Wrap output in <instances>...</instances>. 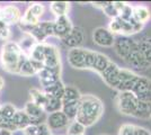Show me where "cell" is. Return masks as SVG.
Wrapping results in <instances>:
<instances>
[{"label":"cell","instance_id":"cell-40","mask_svg":"<svg viewBox=\"0 0 151 135\" xmlns=\"http://www.w3.org/2000/svg\"><path fill=\"white\" fill-rule=\"evenodd\" d=\"M23 132H24V135H38V126L29 125Z\"/></svg>","mask_w":151,"mask_h":135},{"label":"cell","instance_id":"cell-15","mask_svg":"<svg viewBox=\"0 0 151 135\" xmlns=\"http://www.w3.org/2000/svg\"><path fill=\"white\" fill-rule=\"evenodd\" d=\"M85 41V33L81 27H73L70 34L62 39L63 44L70 49H78L83 44Z\"/></svg>","mask_w":151,"mask_h":135},{"label":"cell","instance_id":"cell-36","mask_svg":"<svg viewBox=\"0 0 151 135\" xmlns=\"http://www.w3.org/2000/svg\"><path fill=\"white\" fill-rule=\"evenodd\" d=\"M103 11H104V14H105L106 16H108L111 19H115V18H119V17H120V13H119V10L116 9V7H115L113 1H109V4L103 9Z\"/></svg>","mask_w":151,"mask_h":135},{"label":"cell","instance_id":"cell-23","mask_svg":"<svg viewBox=\"0 0 151 135\" xmlns=\"http://www.w3.org/2000/svg\"><path fill=\"white\" fill-rule=\"evenodd\" d=\"M18 44L20 46V49H22V52L28 58L29 54H31L32 50L34 49V46L37 44V42H36V39H34L31 34L25 33L24 34V37L20 39V42H19Z\"/></svg>","mask_w":151,"mask_h":135},{"label":"cell","instance_id":"cell-11","mask_svg":"<svg viewBox=\"0 0 151 135\" xmlns=\"http://www.w3.org/2000/svg\"><path fill=\"white\" fill-rule=\"evenodd\" d=\"M70 123H71V121L68 118V116L65 115L62 110L50 114L47 116V119H46V124L49 125L51 131L68 129Z\"/></svg>","mask_w":151,"mask_h":135},{"label":"cell","instance_id":"cell-21","mask_svg":"<svg viewBox=\"0 0 151 135\" xmlns=\"http://www.w3.org/2000/svg\"><path fill=\"white\" fill-rule=\"evenodd\" d=\"M29 96H31L32 103L36 104L37 106L42 107L44 109V107L47 104V100H49V97L44 91H41L40 89H36V88H32L29 90Z\"/></svg>","mask_w":151,"mask_h":135},{"label":"cell","instance_id":"cell-14","mask_svg":"<svg viewBox=\"0 0 151 135\" xmlns=\"http://www.w3.org/2000/svg\"><path fill=\"white\" fill-rule=\"evenodd\" d=\"M22 19V14L20 10L16 6L9 5V6L4 7L0 11V20L6 23L8 26L17 24Z\"/></svg>","mask_w":151,"mask_h":135},{"label":"cell","instance_id":"cell-12","mask_svg":"<svg viewBox=\"0 0 151 135\" xmlns=\"http://www.w3.org/2000/svg\"><path fill=\"white\" fill-rule=\"evenodd\" d=\"M127 64L130 66H132L137 70H147L151 66V64L145 59V56L142 55V53L139 50V45H138V39H137V46L135 49L132 51V53L130 54V56L126 59L125 61Z\"/></svg>","mask_w":151,"mask_h":135},{"label":"cell","instance_id":"cell-5","mask_svg":"<svg viewBox=\"0 0 151 135\" xmlns=\"http://www.w3.org/2000/svg\"><path fill=\"white\" fill-rule=\"evenodd\" d=\"M142 24H135L133 25L131 23L126 21V20L122 19L121 17L119 18H115V19H112L108 24V29L113 33L114 35L117 34L119 36H130L132 34H135V33H139L142 31L143 28Z\"/></svg>","mask_w":151,"mask_h":135},{"label":"cell","instance_id":"cell-24","mask_svg":"<svg viewBox=\"0 0 151 135\" xmlns=\"http://www.w3.org/2000/svg\"><path fill=\"white\" fill-rule=\"evenodd\" d=\"M133 117L140 118V119L151 118V103L139 100L138 107H137V110H135Z\"/></svg>","mask_w":151,"mask_h":135},{"label":"cell","instance_id":"cell-28","mask_svg":"<svg viewBox=\"0 0 151 135\" xmlns=\"http://www.w3.org/2000/svg\"><path fill=\"white\" fill-rule=\"evenodd\" d=\"M82 98L81 92L78 88L73 86H65L64 90V96H63V103H69V101H78Z\"/></svg>","mask_w":151,"mask_h":135},{"label":"cell","instance_id":"cell-43","mask_svg":"<svg viewBox=\"0 0 151 135\" xmlns=\"http://www.w3.org/2000/svg\"><path fill=\"white\" fill-rule=\"evenodd\" d=\"M0 135H14V133L6 129H0Z\"/></svg>","mask_w":151,"mask_h":135},{"label":"cell","instance_id":"cell-46","mask_svg":"<svg viewBox=\"0 0 151 135\" xmlns=\"http://www.w3.org/2000/svg\"><path fill=\"white\" fill-rule=\"evenodd\" d=\"M101 135H108V134H101Z\"/></svg>","mask_w":151,"mask_h":135},{"label":"cell","instance_id":"cell-25","mask_svg":"<svg viewBox=\"0 0 151 135\" xmlns=\"http://www.w3.org/2000/svg\"><path fill=\"white\" fill-rule=\"evenodd\" d=\"M80 107V100L78 101H69V103H63L62 111L68 116L70 121H75L79 111Z\"/></svg>","mask_w":151,"mask_h":135},{"label":"cell","instance_id":"cell-35","mask_svg":"<svg viewBox=\"0 0 151 135\" xmlns=\"http://www.w3.org/2000/svg\"><path fill=\"white\" fill-rule=\"evenodd\" d=\"M44 10H45L44 6L42 4H38V2H35V4L31 5V6L28 7V9H27V11L29 14H32L34 17H36L37 19H40L44 15Z\"/></svg>","mask_w":151,"mask_h":135},{"label":"cell","instance_id":"cell-16","mask_svg":"<svg viewBox=\"0 0 151 135\" xmlns=\"http://www.w3.org/2000/svg\"><path fill=\"white\" fill-rule=\"evenodd\" d=\"M61 65V59H60V52L57 46L52 44L45 43V60L44 66L47 68H54Z\"/></svg>","mask_w":151,"mask_h":135},{"label":"cell","instance_id":"cell-42","mask_svg":"<svg viewBox=\"0 0 151 135\" xmlns=\"http://www.w3.org/2000/svg\"><path fill=\"white\" fill-rule=\"evenodd\" d=\"M108 4H109V1H96V2H93V6L96 7V8H99V9L103 10Z\"/></svg>","mask_w":151,"mask_h":135},{"label":"cell","instance_id":"cell-18","mask_svg":"<svg viewBox=\"0 0 151 135\" xmlns=\"http://www.w3.org/2000/svg\"><path fill=\"white\" fill-rule=\"evenodd\" d=\"M12 121L18 131H24L27 126L31 125V117L26 114L25 110H17Z\"/></svg>","mask_w":151,"mask_h":135},{"label":"cell","instance_id":"cell-29","mask_svg":"<svg viewBox=\"0 0 151 135\" xmlns=\"http://www.w3.org/2000/svg\"><path fill=\"white\" fill-rule=\"evenodd\" d=\"M29 60L36 61V62H41L44 64L45 60V43H37L34 46V49L32 50L31 54L28 56Z\"/></svg>","mask_w":151,"mask_h":135},{"label":"cell","instance_id":"cell-2","mask_svg":"<svg viewBox=\"0 0 151 135\" xmlns=\"http://www.w3.org/2000/svg\"><path fill=\"white\" fill-rule=\"evenodd\" d=\"M27 59L18 43L14 41H7L4 43L0 53V63L5 71L9 73H18L20 66Z\"/></svg>","mask_w":151,"mask_h":135},{"label":"cell","instance_id":"cell-4","mask_svg":"<svg viewBox=\"0 0 151 135\" xmlns=\"http://www.w3.org/2000/svg\"><path fill=\"white\" fill-rule=\"evenodd\" d=\"M139 104V99L132 91H121L115 97V106L116 109L122 115L134 116Z\"/></svg>","mask_w":151,"mask_h":135},{"label":"cell","instance_id":"cell-38","mask_svg":"<svg viewBox=\"0 0 151 135\" xmlns=\"http://www.w3.org/2000/svg\"><path fill=\"white\" fill-rule=\"evenodd\" d=\"M96 55H97V52L90 51L88 50L87 52V60H86V63H87V69L89 70H93L95 65V61H96Z\"/></svg>","mask_w":151,"mask_h":135},{"label":"cell","instance_id":"cell-30","mask_svg":"<svg viewBox=\"0 0 151 135\" xmlns=\"http://www.w3.org/2000/svg\"><path fill=\"white\" fill-rule=\"evenodd\" d=\"M16 113H17V109L12 104H5L0 106V122L13 119Z\"/></svg>","mask_w":151,"mask_h":135},{"label":"cell","instance_id":"cell-22","mask_svg":"<svg viewBox=\"0 0 151 135\" xmlns=\"http://www.w3.org/2000/svg\"><path fill=\"white\" fill-rule=\"evenodd\" d=\"M70 9V4L67 1H53L50 5V10L53 15L58 17L68 16V11Z\"/></svg>","mask_w":151,"mask_h":135},{"label":"cell","instance_id":"cell-41","mask_svg":"<svg viewBox=\"0 0 151 135\" xmlns=\"http://www.w3.org/2000/svg\"><path fill=\"white\" fill-rule=\"evenodd\" d=\"M137 135H151V132L145 127L137 126Z\"/></svg>","mask_w":151,"mask_h":135},{"label":"cell","instance_id":"cell-6","mask_svg":"<svg viewBox=\"0 0 151 135\" xmlns=\"http://www.w3.org/2000/svg\"><path fill=\"white\" fill-rule=\"evenodd\" d=\"M135 46H137V39H131L130 36H117L115 39V44L113 47L117 56L123 61H126V59L130 56Z\"/></svg>","mask_w":151,"mask_h":135},{"label":"cell","instance_id":"cell-17","mask_svg":"<svg viewBox=\"0 0 151 135\" xmlns=\"http://www.w3.org/2000/svg\"><path fill=\"white\" fill-rule=\"evenodd\" d=\"M133 16L134 19L137 20L138 23L145 25L147 21H149L151 18V13L150 9L145 5H137L133 6Z\"/></svg>","mask_w":151,"mask_h":135},{"label":"cell","instance_id":"cell-27","mask_svg":"<svg viewBox=\"0 0 151 135\" xmlns=\"http://www.w3.org/2000/svg\"><path fill=\"white\" fill-rule=\"evenodd\" d=\"M139 50L142 53L145 59L151 64V37L145 36L142 39H138Z\"/></svg>","mask_w":151,"mask_h":135},{"label":"cell","instance_id":"cell-33","mask_svg":"<svg viewBox=\"0 0 151 135\" xmlns=\"http://www.w3.org/2000/svg\"><path fill=\"white\" fill-rule=\"evenodd\" d=\"M86 132V126H83L81 123L77 122V121H71L69 124L68 129H67V134L68 135H81L85 134Z\"/></svg>","mask_w":151,"mask_h":135},{"label":"cell","instance_id":"cell-39","mask_svg":"<svg viewBox=\"0 0 151 135\" xmlns=\"http://www.w3.org/2000/svg\"><path fill=\"white\" fill-rule=\"evenodd\" d=\"M0 129H6V131H10V132H17L18 129L14 125L13 121H2L0 122Z\"/></svg>","mask_w":151,"mask_h":135},{"label":"cell","instance_id":"cell-44","mask_svg":"<svg viewBox=\"0 0 151 135\" xmlns=\"http://www.w3.org/2000/svg\"><path fill=\"white\" fill-rule=\"evenodd\" d=\"M4 84H5V81H4L2 77H0V90L4 88Z\"/></svg>","mask_w":151,"mask_h":135},{"label":"cell","instance_id":"cell-13","mask_svg":"<svg viewBox=\"0 0 151 135\" xmlns=\"http://www.w3.org/2000/svg\"><path fill=\"white\" fill-rule=\"evenodd\" d=\"M75 26L72 25L71 20L68 16H62L58 17L54 20V36L62 41L64 37H67L72 31Z\"/></svg>","mask_w":151,"mask_h":135},{"label":"cell","instance_id":"cell-8","mask_svg":"<svg viewBox=\"0 0 151 135\" xmlns=\"http://www.w3.org/2000/svg\"><path fill=\"white\" fill-rule=\"evenodd\" d=\"M87 52L88 50L82 49V47L70 49L67 54L68 63L70 64V66H72L73 69H78V70L87 69V63H86Z\"/></svg>","mask_w":151,"mask_h":135},{"label":"cell","instance_id":"cell-31","mask_svg":"<svg viewBox=\"0 0 151 135\" xmlns=\"http://www.w3.org/2000/svg\"><path fill=\"white\" fill-rule=\"evenodd\" d=\"M49 97V100H47V104L44 107L45 113H57V111H60L62 110V106H63V101L61 99H58V98H53V97Z\"/></svg>","mask_w":151,"mask_h":135},{"label":"cell","instance_id":"cell-32","mask_svg":"<svg viewBox=\"0 0 151 135\" xmlns=\"http://www.w3.org/2000/svg\"><path fill=\"white\" fill-rule=\"evenodd\" d=\"M120 69H121L120 66L112 61V62L109 63V65L106 68V70L104 71L103 73H101L99 76H101V79H103L105 82H107L108 80H111L112 78H114L119 72H120Z\"/></svg>","mask_w":151,"mask_h":135},{"label":"cell","instance_id":"cell-19","mask_svg":"<svg viewBox=\"0 0 151 135\" xmlns=\"http://www.w3.org/2000/svg\"><path fill=\"white\" fill-rule=\"evenodd\" d=\"M24 110L27 115L31 117V119H40V118H47L45 117V110L37 106L36 104L28 101L24 107Z\"/></svg>","mask_w":151,"mask_h":135},{"label":"cell","instance_id":"cell-1","mask_svg":"<svg viewBox=\"0 0 151 135\" xmlns=\"http://www.w3.org/2000/svg\"><path fill=\"white\" fill-rule=\"evenodd\" d=\"M103 114L104 105L98 97L94 95H82L76 121L81 123L83 126L89 127L98 122Z\"/></svg>","mask_w":151,"mask_h":135},{"label":"cell","instance_id":"cell-10","mask_svg":"<svg viewBox=\"0 0 151 135\" xmlns=\"http://www.w3.org/2000/svg\"><path fill=\"white\" fill-rule=\"evenodd\" d=\"M132 92L139 100L151 103V80L145 77H139Z\"/></svg>","mask_w":151,"mask_h":135},{"label":"cell","instance_id":"cell-47","mask_svg":"<svg viewBox=\"0 0 151 135\" xmlns=\"http://www.w3.org/2000/svg\"><path fill=\"white\" fill-rule=\"evenodd\" d=\"M81 135H86V134H81Z\"/></svg>","mask_w":151,"mask_h":135},{"label":"cell","instance_id":"cell-45","mask_svg":"<svg viewBox=\"0 0 151 135\" xmlns=\"http://www.w3.org/2000/svg\"><path fill=\"white\" fill-rule=\"evenodd\" d=\"M1 9H2V8H1V7H0V11H1Z\"/></svg>","mask_w":151,"mask_h":135},{"label":"cell","instance_id":"cell-34","mask_svg":"<svg viewBox=\"0 0 151 135\" xmlns=\"http://www.w3.org/2000/svg\"><path fill=\"white\" fill-rule=\"evenodd\" d=\"M18 74L23 76V77H32V76H34V74H37V71L34 68V65L32 64L29 59H27L25 62L23 63V65L20 66Z\"/></svg>","mask_w":151,"mask_h":135},{"label":"cell","instance_id":"cell-26","mask_svg":"<svg viewBox=\"0 0 151 135\" xmlns=\"http://www.w3.org/2000/svg\"><path fill=\"white\" fill-rule=\"evenodd\" d=\"M111 62H112L111 59L108 58L107 55L103 54V53H99V52H97L96 61H95V65H94L93 71H96L98 74H101V73H103L104 71L106 70V68L109 65Z\"/></svg>","mask_w":151,"mask_h":135},{"label":"cell","instance_id":"cell-3","mask_svg":"<svg viewBox=\"0 0 151 135\" xmlns=\"http://www.w3.org/2000/svg\"><path fill=\"white\" fill-rule=\"evenodd\" d=\"M139 77L140 76L134 73L133 71L121 68L120 72L105 84L107 86H109L111 88L117 90L119 92H121V91H132L133 87H134L135 82L138 81Z\"/></svg>","mask_w":151,"mask_h":135},{"label":"cell","instance_id":"cell-9","mask_svg":"<svg viewBox=\"0 0 151 135\" xmlns=\"http://www.w3.org/2000/svg\"><path fill=\"white\" fill-rule=\"evenodd\" d=\"M32 36L37 43H44L49 36H54V21H41L31 31Z\"/></svg>","mask_w":151,"mask_h":135},{"label":"cell","instance_id":"cell-7","mask_svg":"<svg viewBox=\"0 0 151 135\" xmlns=\"http://www.w3.org/2000/svg\"><path fill=\"white\" fill-rule=\"evenodd\" d=\"M115 39V35L107 27H97L93 31L94 43L101 47H113Z\"/></svg>","mask_w":151,"mask_h":135},{"label":"cell","instance_id":"cell-20","mask_svg":"<svg viewBox=\"0 0 151 135\" xmlns=\"http://www.w3.org/2000/svg\"><path fill=\"white\" fill-rule=\"evenodd\" d=\"M64 90H65V86L63 84L61 80H59L54 84H52V86L47 87V88H44L43 91L47 96L53 97V98H58V99L62 100L63 96H64Z\"/></svg>","mask_w":151,"mask_h":135},{"label":"cell","instance_id":"cell-37","mask_svg":"<svg viewBox=\"0 0 151 135\" xmlns=\"http://www.w3.org/2000/svg\"><path fill=\"white\" fill-rule=\"evenodd\" d=\"M119 135H137V125L123 124L120 127Z\"/></svg>","mask_w":151,"mask_h":135}]
</instances>
